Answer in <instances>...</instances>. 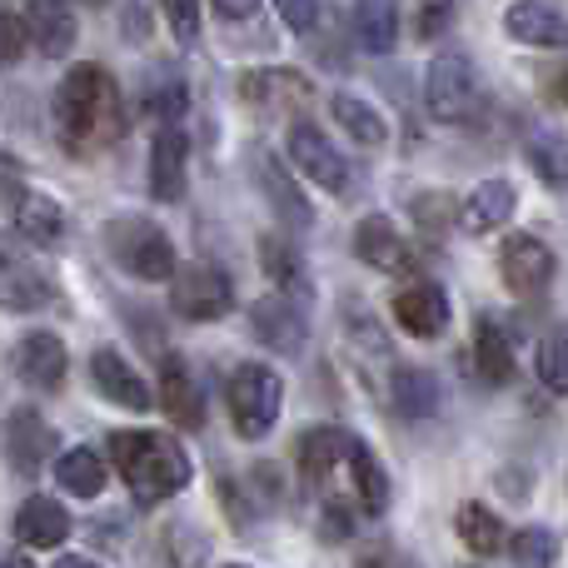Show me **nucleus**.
<instances>
[{
  "mask_svg": "<svg viewBox=\"0 0 568 568\" xmlns=\"http://www.w3.org/2000/svg\"><path fill=\"white\" fill-rule=\"evenodd\" d=\"M354 255H359L364 265L384 270V275H414V270H419L414 245L409 240H399V230H394L384 215L359 220V230H354Z\"/></svg>",
  "mask_w": 568,
  "mask_h": 568,
  "instance_id": "obj_13",
  "label": "nucleus"
},
{
  "mask_svg": "<svg viewBox=\"0 0 568 568\" xmlns=\"http://www.w3.org/2000/svg\"><path fill=\"white\" fill-rule=\"evenodd\" d=\"M10 230H16V240H26V245L50 250V245H60L65 215H60V205L45 195H16L10 200Z\"/></svg>",
  "mask_w": 568,
  "mask_h": 568,
  "instance_id": "obj_22",
  "label": "nucleus"
},
{
  "mask_svg": "<svg viewBox=\"0 0 568 568\" xmlns=\"http://www.w3.org/2000/svg\"><path fill=\"white\" fill-rule=\"evenodd\" d=\"M539 379L549 394H568V324L544 334L539 344Z\"/></svg>",
  "mask_w": 568,
  "mask_h": 568,
  "instance_id": "obj_35",
  "label": "nucleus"
},
{
  "mask_svg": "<svg viewBox=\"0 0 568 568\" xmlns=\"http://www.w3.org/2000/svg\"><path fill=\"white\" fill-rule=\"evenodd\" d=\"M280 16L290 20L294 30H310L314 20H320V6H280Z\"/></svg>",
  "mask_w": 568,
  "mask_h": 568,
  "instance_id": "obj_42",
  "label": "nucleus"
},
{
  "mask_svg": "<svg viewBox=\"0 0 568 568\" xmlns=\"http://www.w3.org/2000/svg\"><path fill=\"white\" fill-rule=\"evenodd\" d=\"M414 220L424 225V235H444V225H449V195H419L414 200Z\"/></svg>",
  "mask_w": 568,
  "mask_h": 568,
  "instance_id": "obj_38",
  "label": "nucleus"
},
{
  "mask_svg": "<svg viewBox=\"0 0 568 568\" xmlns=\"http://www.w3.org/2000/svg\"><path fill=\"white\" fill-rule=\"evenodd\" d=\"M250 329H255V339L275 354L304 349V314L294 310L284 294H270V300H260L255 310H250Z\"/></svg>",
  "mask_w": 568,
  "mask_h": 568,
  "instance_id": "obj_16",
  "label": "nucleus"
},
{
  "mask_svg": "<svg viewBox=\"0 0 568 568\" xmlns=\"http://www.w3.org/2000/svg\"><path fill=\"white\" fill-rule=\"evenodd\" d=\"M26 40H30L26 16H0V60H6V65H16V60H20Z\"/></svg>",
  "mask_w": 568,
  "mask_h": 568,
  "instance_id": "obj_39",
  "label": "nucleus"
},
{
  "mask_svg": "<svg viewBox=\"0 0 568 568\" xmlns=\"http://www.w3.org/2000/svg\"><path fill=\"white\" fill-rule=\"evenodd\" d=\"M105 240H110V255H115L135 280H175L180 275L170 235L155 225H145V220H115V225L105 230Z\"/></svg>",
  "mask_w": 568,
  "mask_h": 568,
  "instance_id": "obj_5",
  "label": "nucleus"
},
{
  "mask_svg": "<svg viewBox=\"0 0 568 568\" xmlns=\"http://www.w3.org/2000/svg\"><path fill=\"white\" fill-rule=\"evenodd\" d=\"M300 469L324 504H339L354 514H384L389 479L379 459L344 429H310L300 439Z\"/></svg>",
  "mask_w": 568,
  "mask_h": 568,
  "instance_id": "obj_1",
  "label": "nucleus"
},
{
  "mask_svg": "<svg viewBox=\"0 0 568 568\" xmlns=\"http://www.w3.org/2000/svg\"><path fill=\"white\" fill-rule=\"evenodd\" d=\"M509 554L519 568H554V559H559V539H554L549 529H519L509 539Z\"/></svg>",
  "mask_w": 568,
  "mask_h": 568,
  "instance_id": "obj_36",
  "label": "nucleus"
},
{
  "mask_svg": "<svg viewBox=\"0 0 568 568\" xmlns=\"http://www.w3.org/2000/svg\"><path fill=\"white\" fill-rule=\"evenodd\" d=\"M165 20L175 26L180 45H200V10L195 6H165Z\"/></svg>",
  "mask_w": 568,
  "mask_h": 568,
  "instance_id": "obj_40",
  "label": "nucleus"
},
{
  "mask_svg": "<svg viewBox=\"0 0 568 568\" xmlns=\"http://www.w3.org/2000/svg\"><path fill=\"white\" fill-rule=\"evenodd\" d=\"M349 30H354V45L359 50L384 55V50H394V40H399V10H394L389 0H364L349 16Z\"/></svg>",
  "mask_w": 568,
  "mask_h": 568,
  "instance_id": "obj_27",
  "label": "nucleus"
},
{
  "mask_svg": "<svg viewBox=\"0 0 568 568\" xmlns=\"http://www.w3.org/2000/svg\"><path fill=\"white\" fill-rule=\"evenodd\" d=\"M459 539H464V549H469V554L489 559V554H499L504 529H499V519H494L484 504H464V509H459Z\"/></svg>",
  "mask_w": 568,
  "mask_h": 568,
  "instance_id": "obj_34",
  "label": "nucleus"
},
{
  "mask_svg": "<svg viewBox=\"0 0 568 568\" xmlns=\"http://www.w3.org/2000/svg\"><path fill=\"white\" fill-rule=\"evenodd\" d=\"M334 120H339L364 150H374V145L389 140V125L379 120V110L364 105V100H354V95H334Z\"/></svg>",
  "mask_w": 568,
  "mask_h": 568,
  "instance_id": "obj_33",
  "label": "nucleus"
},
{
  "mask_svg": "<svg viewBox=\"0 0 568 568\" xmlns=\"http://www.w3.org/2000/svg\"><path fill=\"white\" fill-rule=\"evenodd\" d=\"M454 20V10L449 6H429V10H419V40H434L444 26Z\"/></svg>",
  "mask_w": 568,
  "mask_h": 568,
  "instance_id": "obj_41",
  "label": "nucleus"
},
{
  "mask_svg": "<svg viewBox=\"0 0 568 568\" xmlns=\"http://www.w3.org/2000/svg\"><path fill=\"white\" fill-rule=\"evenodd\" d=\"M554 270H559V260H554V250L544 245L539 235H509L504 240L499 275L514 294H544L549 280H554Z\"/></svg>",
  "mask_w": 568,
  "mask_h": 568,
  "instance_id": "obj_9",
  "label": "nucleus"
},
{
  "mask_svg": "<svg viewBox=\"0 0 568 568\" xmlns=\"http://www.w3.org/2000/svg\"><path fill=\"white\" fill-rule=\"evenodd\" d=\"M424 100H429V115L444 120V125H459V120L474 115V100H479V75L464 55H439L429 65V80H424Z\"/></svg>",
  "mask_w": 568,
  "mask_h": 568,
  "instance_id": "obj_7",
  "label": "nucleus"
},
{
  "mask_svg": "<svg viewBox=\"0 0 568 568\" xmlns=\"http://www.w3.org/2000/svg\"><path fill=\"white\" fill-rule=\"evenodd\" d=\"M170 304H175L180 320L195 324H215L235 310V284L220 265H185L175 280H170Z\"/></svg>",
  "mask_w": 568,
  "mask_h": 568,
  "instance_id": "obj_6",
  "label": "nucleus"
},
{
  "mask_svg": "<svg viewBox=\"0 0 568 568\" xmlns=\"http://www.w3.org/2000/svg\"><path fill=\"white\" fill-rule=\"evenodd\" d=\"M165 554H170V568H200L205 554H210V544H205L200 529H190L185 519H175L165 529Z\"/></svg>",
  "mask_w": 568,
  "mask_h": 568,
  "instance_id": "obj_37",
  "label": "nucleus"
},
{
  "mask_svg": "<svg viewBox=\"0 0 568 568\" xmlns=\"http://www.w3.org/2000/svg\"><path fill=\"white\" fill-rule=\"evenodd\" d=\"M55 479H60V489L75 494V499H95V494L105 489V464L90 449H70L55 459Z\"/></svg>",
  "mask_w": 568,
  "mask_h": 568,
  "instance_id": "obj_30",
  "label": "nucleus"
},
{
  "mask_svg": "<svg viewBox=\"0 0 568 568\" xmlns=\"http://www.w3.org/2000/svg\"><path fill=\"white\" fill-rule=\"evenodd\" d=\"M240 100L255 115H294V110H310L314 90L300 70H250L240 75Z\"/></svg>",
  "mask_w": 568,
  "mask_h": 568,
  "instance_id": "obj_8",
  "label": "nucleus"
},
{
  "mask_svg": "<svg viewBox=\"0 0 568 568\" xmlns=\"http://www.w3.org/2000/svg\"><path fill=\"white\" fill-rule=\"evenodd\" d=\"M185 105H190V90L180 75H150L145 80V95H140V110H145V120H155V125L175 130V120H185Z\"/></svg>",
  "mask_w": 568,
  "mask_h": 568,
  "instance_id": "obj_29",
  "label": "nucleus"
},
{
  "mask_svg": "<svg viewBox=\"0 0 568 568\" xmlns=\"http://www.w3.org/2000/svg\"><path fill=\"white\" fill-rule=\"evenodd\" d=\"M55 568H95V564H90V559H60Z\"/></svg>",
  "mask_w": 568,
  "mask_h": 568,
  "instance_id": "obj_45",
  "label": "nucleus"
},
{
  "mask_svg": "<svg viewBox=\"0 0 568 568\" xmlns=\"http://www.w3.org/2000/svg\"><path fill=\"white\" fill-rule=\"evenodd\" d=\"M10 359H16L20 384H30V389H60V379H65V344L45 329H30Z\"/></svg>",
  "mask_w": 568,
  "mask_h": 568,
  "instance_id": "obj_15",
  "label": "nucleus"
},
{
  "mask_svg": "<svg viewBox=\"0 0 568 568\" xmlns=\"http://www.w3.org/2000/svg\"><path fill=\"white\" fill-rule=\"evenodd\" d=\"M26 26H30V40L40 45V55L50 60H60L70 50V40H75V16H70V6H55V0L26 6Z\"/></svg>",
  "mask_w": 568,
  "mask_h": 568,
  "instance_id": "obj_26",
  "label": "nucleus"
},
{
  "mask_svg": "<svg viewBox=\"0 0 568 568\" xmlns=\"http://www.w3.org/2000/svg\"><path fill=\"white\" fill-rule=\"evenodd\" d=\"M230 568H245V564H230Z\"/></svg>",
  "mask_w": 568,
  "mask_h": 568,
  "instance_id": "obj_47",
  "label": "nucleus"
},
{
  "mask_svg": "<svg viewBox=\"0 0 568 568\" xmlns=\"http://www.w3.org/2000/svg\"><path fill=\"white\" fill-rule=\"evenodd\" d=\"M529 165L539 170V180L549 190H564L568 185V140L549 125L529 130Z\"/></svg>",
  "mask_w": 568,
  "mask_h": 568,
  "instance_id": "obj_31",
  "label": "nucleus"
},
{
  "mask_svg": "<svg viewBox=\"0 0 568 568\" xmlns=\"http://www.w3.org/2000/svg\"><path fill=\"white\" fill-rule=\"evenodd\" d=\"M185 155H190V140L180 130H160L155 145H150V195L160 205H180L185 200Z\"/></svg>",
  "mask_w": 568,
  "mask_h": 568,
  "instance_id": "obj_17",
  "label": "nucleus"
},
{
  "mask_svg": "<svg viewBox=\"0 0 568 568\" xmlns=\"http://www.w3.org/2000/svg\"><path fill=\"white\" fill-rule=\"evenodd\" d=\"M394 320L414 339H434L449 329V294L429 280H409L404 290H394Z\"/></svg>",
  "mask_w": 568,
  "mask_h": 568,
  "instance_id": "obj_12",
  "label": "nucleus"
},
{
  "mask_svg": "<svg viewBox=\"0 0 568 568\" xmlns=\"http://www.w3.org/2000/svg\"><path fill=\"white\" fill-rule=\"evenodd\" d=\"M6 568H30V559H26L20 549H10V554H6Z\"/></svg>",
  "mask_w": 568,
  "mask_h": 568,
  "instance_id": "obj_44",
  "label": "nucleus"
},
{
  "mask_svg": "<svg viewBox=\"0 0 568 568\" xmlns=\"http://www.w3.org/2000/svg\"><path fill=\"white\" fill-rule=\"evenodd\" d=\"M160 364V409L180 424V429H205V399H200L195 374L185 369L180 354H165Z\"/></svg>",
  "mask_w": 568,
  "mask_h": 568,
  "instance_id": "obj_14",
  "label": "nucleus"
},
{
  "mask_svg": "<svg viewBox=\"0 0 568 568\" xmlns=\"http://www.w3.org/2000/svg\"><path fill=\"white\" fill-rule=\"evenodd\" d=\"M514 215V185L509 180H484L459 200V230L469 235H489Z\"/></svg>",
  "mask_w": 568,
  "mask_h": 568,
  "instance_id": "obj_20",
  "label": "nucleus"
},
{
  "mask_svg": "<svg viewBox=\"0 0 568 568\" xmlns=\"http://www.w3.org/2000/svg\"><path fill=\"white\" fill-rule=\"evenodd\" d=\"M130 130L125 95H120L115 75L105 65H75L55 90V135L65 155L90 160L120 145Z\"/></svg>",
  "mask_w": 568,
  "mask_h": 568,
  "instance_id": "obj_2",
  "label": "nucleus"
},
{
  "mask_svg": "<svg viewBox=\"0 0 568 568\" xmlns=\"http://www.w3.org/2000/svg\"><path fill=\"white\" fill-rule=\"evenodd\" d=\"M389 394H394V409L409 414V419H429L434 409H439V379H434L429 369H414V364H404V369H394L389 379Z\"/></svg>",
  "mask_w": 568,
  "mask_h": 568,
  "instance_id": "obj_28",
  "label": "nucleus"
},
{
  "mask_svg": "<svg viewBox=\"0 0 568 568\" xmlns=\"http://www.w3.org/2000/svg\"><path fill=\"white\" fill-rule=\"evenodd\" d=\"M16 539L26 544V549H55V544L70 539V514L60 509L55 499H26L16 514Z\"/></svg>",
  "mask_w": 568,
  "mask_h": 568,
  "instance_id": "obj_23",
  "label": "nucleus"
},
{
  "mask_svg": "<svg viewBox=\"0 0 568 568\" xmlns=\"http://www.w3.org/2000/svg\"><path fill=\"white\" fill-rule=\"evenodd\" d=\"M90 379H95V389L105 394L110 404H125V409H135V414H145L150 404H155V399H150V389H145V379H140V374L130 369L115 349H95V354H90Z\"/></svg>",
  "mask_w": 568,
  "mask_h": 568,
  "instance_id": "obj_18",
  "label": "nucleus"
},
{
  "mask_svg": "<svg viewBox=\"0 0 568 568\" xmlns=\"http://www.w3.org/2000/svg\"><path fill=\"white\" fill-rule=\"evenodd\" d=\"M215 16L220 20H250V16H255V6H245V0H240V6H230V0H225V6H215Z\"/></svg>",
  "mask_w": 568,
  "mask_h": 568,
  "instance_id": "obj_43",
  "label": "nucleus"
},
{
  "mask_svg": "<svg viewBox=\"0 0 568 568\" xmlns=\"http://www.w3.org/2000/svg\"><path fill=\"white\" fill-rule=\"evenodd\" d=\"M559 100H564V105H568V70H564V75H559Z\"/></svg>",
  "mask_w": 568,
  "mask_h": 568,
  "instance_id": "obj_46",
  "label": "nucleus"
},
{
  "mask_svg": "<svg viewBox=\"0 0 568 568\" xmlns=\"http://www.w3.org/2000/svg\"><path fill=\"white\" fill-rule=\"evenodd\" d=\"M110 459H115L120 479H125L130 499L140 509H155V504L175 499L180 489L190 484V459L175 439L150 429H120L110 434Z\"/></svg>",
  "mask_w": 568,
  "mask_h": 568,
  "instance_id": "obj_3",
  "label": "nucleus"
},
{
  "mask_svg": "<svg viewBox=\"0 0 568 568\" xmlns=\"http://www.w3.org/2000/svg\"><path fill=\"white\" fill-rule=\"evenodd\" d=\"M290 160L320 190H334V195H344V190H349V160L329 145V135H324L320 125H294L290 130Z\"/></svg>",
  "mask_w": 568,
  "mask_h": 568,
  "instance_id": "obj_10",
  "label": "nucleus"
},
{
  "mask_svg": "<svg viewBox=\"0 0 568 568\" xmlns=\"http://www.w3.org/2000/svg\"><path fill=\"white\" fill-rule=\"evenodd\" d=\"M55 454V429L40 419L36 409H10L6 419V459L20 479H36L45 459Z\"/></svg>",
  "mask_w": 568,
  "mask_h": 568,
  "instance_id": "obj_11",
  "label": "nucleus"
},
{
  "mask_svg": "<svg viewBox=\"0 0 568 568\" xmlns=\"http://www.w3.org/2000/svg\"><path fill=\"white\" fill-rule=\"evenodd\" d=\"M284 409V384L265 364H240L230 379V419H235L240 439H265L280 424Z\"/></svg>",
  "mask_w": 568,
  "mask_h": 568,
  "instance_id": "obj_4",
  "label": "nucleus"
},
{
  "mask_svg": "<svg viewBox=\"0 0 568 568\" xmlns=\"http://www.w3.org/2000/svg\"><path fill=\"white\" fill-rule=\"evenodd\" d=\"M255 180H260V190L270 195V205H275V215L284 220V225H294V230H304L314 220V210H310V200L300 195V185H294L290 175H284V165L270 150H255Z\"/></svg>",
  "mask_w": 568,
  "mask_h": 568,
  "instance_id": "obj_21",
  "label": "nucleus"
},
{
  "mask_svg": "<svg viewBox=\"0 0 568 568\" xmlns=\"http://www.w3.org/2000/svg\"><path fill=\"white\" fill-rule=\"evenodd\" d=\"M260 265H265V280H275V290L284 300H310V270L294 255L290 240H280V235L260 240Z\"/></svg>",
  "mask_w": 568,
  "mask_h": 568,
  "instance_id": "obj_25",
  "label": "nucleus"
},
{
  "mask_svg": "<svg viewBox=\"0 0 568 568\" xmlns=\"http://www.w3.org/2000/svg\"><path fill=\"white\" fill-rule=\"evenodd\" d=\"M45 300H50V280L10 255L6 260V280H0V304H6V310H40Z\"/></svg>",
  "mask_w": 568,
  "mask_h": 568,
  "instance_id": "obj_32",
  "label": "nucleus"
},
{
  "mask_svg": "<svg viewBox=\"0 0 568 568\" xmlns=\"http://www.w3.org/2000/svg\"><path fill=\"white\" fill-rule=\"evenodd\" d=\"M474 369L479 379L489 384H509L514 379V349H509V334L494 314H479L474 320Z\"/></svg>",
  "mask_w": 568,
  "mask_h": 568,
  "instance_id": "obj_24",
  "label": "nucleus"
},
{
  "mask_svg": "<svg viewBox=\"0 0 568 568\" xmlns=\"http://www.w3.org/2000/svg\"><path fill=\"white\" fill-rule=\"evenodd\" d=\"M504 26H509V36L524 40V45L568 50V16L554 10V6H539V0H529V6H509Z\"/></svg>",
  "mask_w": 568,
  "mask_h": 568,
  "instance_id": "obj_19",
  "label": "nucleus"
}]
</instances>
